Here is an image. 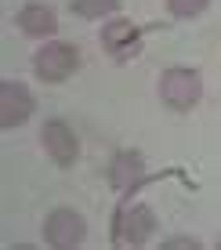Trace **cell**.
<instances>
[{
  "label": "cell",
  "mask_w": 221,
  "mask_h": 250,
  "mask_svg": "<svg viewBox=\"0 0 221 250\" xmlns=\"http://www.w3.org/2000/svg\"><path fill=\"white\" fill-rule=\"evenodd\" d=\"M105 174H109V185H113L116 192H123V200H131V196H134V188L149 182L145 156H141L138 149H120L113 160H109Z\"/></svg>",
  "instance_id": "cell-7"
},
{
  "label": "cell",
  "mask_w": 221,
  "mask_h": 250,
  "mask_svg": "<svg viewBox=\"0 0 221 250\" xmlns=\"http://www.w3.org/2000/svg\"><path fill=\"white\" fill-rule=\"evenodd\" d=\"M40 145H44V152L51 156V163L62 170H69L76 160H80V138L69 124H65L62 116H51L44 127H40Z\"/></svg>",
  "instance_id": "cell-4"
},
{
  "label": "cell",
  "mask_w": 221,
  "mask_h": 250,
  "mask_svg": "<svg viewBox=\"0 0 221 250\" xmlns=\"http://www.w3.org/2000/svg\"><path fill=\"white\" fill-rule=\"evenodd\" d=\"M33 113H37V98H33V91L25 83H19V80L0 83V127L4 131L22 127Z\"/></svg>",
  "instance_id": "cell-8"
},
{
  "label": "cell",
  "mask_w": 221,
  "mask_h": 250,
  "mask_svg": "<svg viewBox=\"0 0 221 250\" xmlns=\"http://www.w3.org/2000/svg\"><path fill=\"white\" fill-rule=\"evenodd\" d=\"M83 236H87V221H83V214L73 210V207H55L44 218V243L55 247V250L80 247Z\"/></svg>",
  "instance_id": "cell-5"
},
{
  "label": "cell",
  "mask_w": 221,
  "mask_h": 250,
  "mask_svg": "<svg viewBox=\"0 0 221 250\" xmlns=\"http://www.w3.org/2000/svg\"><path fill=\"white\" fill-rule=\"evenodd\" d=\"M156 232V214L149 203H131L123 200L113 214V243L116 247H141Z\"/></svg>",
  "instance_id": "cell-2"
},
{
  "label": "cell",
  "mask_w": 221,
  "mask_h": 250,
  "mask_svg": "<svg viewBox=\"0 0 221 250\" xmlns=\"http://www.w3.org/2000/svg\"><path fill=\"white\" fill-rule=\"evenodd\" d=\"M123 0H69V11L83 22H98V19H109V15L120 11Z\"/></svg>",
  "instance_id": "cell-10"
},
{
  "label": "cell",
  "mask_w": 221,
  "mask_h": 250,
  "mask_svg": "<svg viewBox=\"0 0 221 250\" xmlns=\"http://www.w3.org/2000/svg\"><path fill=\"white\" fill-rule=\"evenodd\" d=\"M80 69V51L65 40H47L44 47L33 55V73L44 83H65Z\"/></svg>",
  "instance_id": "cell-3"
},
{
  "label": "cell",
  "mask_w": 221,
  "mask_h": 250,
  "mask_svg": "<svg viewBox=\"0 0 221 250\" xmlns=\"http://www.w3.org/2000/svg\"><path fill=\"white\" fill-rule=\"evenodd\" d=\"M160 102H163L171 113H189V109L200 105L203 98V76L196 69H185V65H171L160 73Z\"/></svg>",
  "instance_id": "cell-1"
},
{
  "label": "cell",
  "mask_w": 221,
  "mask_h": 250,
  "mask_svg": "<svg viewBox=\"0 0 221 250\" xmlns=\"http://www.w3.org/2000/svg\"><path fill=\"white\" fill-rule=\"evenodd\" d=\"M210 7V0H167V11L174 15V19H196Z\"/></svg>",
  "instance_id": "cell-11"
},
{
  "label": "cell",
  "mask_w": 221,
  "mask_h": 250,
  "mask_svg": "<svg viewBox=\"0 0 221 250\" xmlns=\"http://www.w3.org/2000/svg\"><path fill=\"white\" fill-rule=\"evenodd\" d=\"M98 40H101V51L109 58H116V62L138 58V51H141V29L131 19H120V15H113V19L101 25Z\"/></svg>",
  "instance_id": "cell-6"
},
{
  "label": "cell",
  "mask_w": 221,
  "mask_h": 250,
  "mask_svg": "<svg viewBox=\"0 0 221 250\" xmlns=\"http://www.w3.org/2000/svg\"><path fill=\"white\" fill-rule=\"evenodd\" d=\"M214 247H218V250H221V239H218V243H214Z\"/></svg>",
  "instance_id": "cell-13"
},
{
  "label": "cell",
  "mask_w": 221,
  "mask_h": 250,
  "mask_svg": "<svg viewBox=\"0 0 221 250\" xmlns=\"http://www.w3.org/2000/svg\"><path fill=\"white\" fill-rule=\"evenodd\" d=\"M15 25L33 40H51L58 33V15H55V7H47V4H25L22 11L15 15Z\"/></svg>",
  "instance_id": "cell-9"
},
{
  "label": "cell",
  "mask_w": 221,
  "mask_h": 250,
  "mask_svg": "<svg viewBox=\"0 0 221 250\" xmlns=\"http://www.w3.org/2000/svg\"><path fill=\"white\" fill-rule=\"evenodd\" d=\"M181 247L196 250V247H200V239H192V236H178V239H167V243H163V250H181Z\"/></svg>",
  "instance_id": "cell-12"
}]
</instances>
